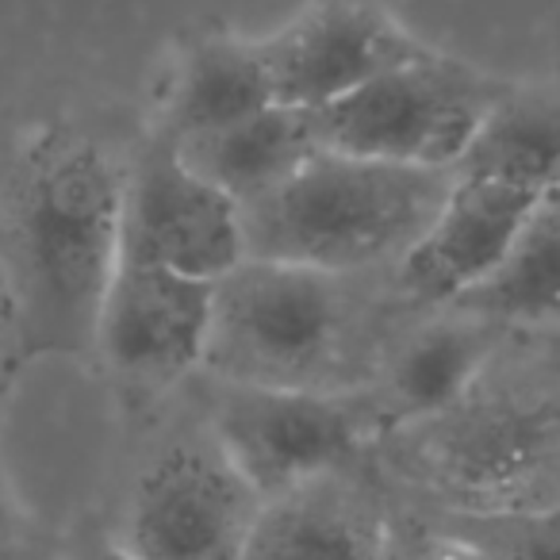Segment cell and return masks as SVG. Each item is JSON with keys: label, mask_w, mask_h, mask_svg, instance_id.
Segmentation results:
<instances>
[{"label": "cell", "mask_w": 560, "mask_h": 560, "mask_svg": "<svg viewBox=\"0 0 560 560\" xmlns=\"http://www.w3.org/2000/svg\"><path fill=\"white\" fill-rule=\"evenodd\" d=\"M127 154L73 119H43L0 150V300L20 369L93 358L119 265Z\"/></svg>", "instance_id": "cell-1"}, {"label": "cell", "mask_w": 560, "mask_h": 560, "mask_svg": "<svg viewBox=\"0 0 560 560\" xmlns=\"http://www.w3.org/2000/svg\"><path fill=\"white\" fill-rule=\"evenodd\" d=\"M361 277L246 257L215 284L203 369L257 388H365L376 335Z\"/></svg>", "instance_id": "cell-2"}, {"label": "cell", "mask_w": 560, "mask_h": 560, "mask_svg": "<svg viewBox=\"0 0 560 560\" xmlns=\"http://www.w3.org/2000/svg\"><path fill=\"white\" fill-rule=\"evenodd\" d=\"M450 170L369 162L319 150L284 185L242 208L246 257L323 272L399 261L442 211Z\"/></svg>", "instance_id": "cell-3"}, {"label": "cell", "mask_w": 560, "mask_h": 560, "mask_svg": "<svg viewBox=\"0 0 560 560\" xmlns=\"http://www.w3.org/2000/svg\"><path fill=\"white\" fill-rule=\"evenodd\" d=\"M503 93L476 66L427 50L307 116L319 150L453 173Z\"/></svg>", "instance_id": "cell-4"}, {"label": "cell", "mask_w": 560, "mask_h": 560, "mask_svg": "<svg viewBox=\"0 0 560 560\" xmlns=\"http://www.w3.org/2000/svg\"><path fill=\"white\" fill-rule=\"evenodd\" d=\"M203 427L257 499L327 472H346L384 434L365 388L304 392L211 381Z\"/></svg>", "instance_id": "cell-5"}, {"label": "cell", "mask_w": 560, "mask_h": 560, "mask_svg": "<svg viewBox=\"0 0 560 560\" xmlns=\"http://www.w3.org/2000/svg\"><path fill=\"white\" fill-rule=\"evenodd\" d=\"M257 503L200 419L142 453L112 537L135 560H242Z\"/></svg>", "instance_id": "cell-6"}, {"label": "cell", "mask_w": 560, "mask_h": 560, "mask_svg": "<svg viewBox=\"0 0 560 560\" xmlns=\"http://www.w3.org/2000/svg\"><path fill=\"white\" fill-rule=\"evenodd\" d=\"M119 257L219 280L246 261L242 208L180 162L165 135L127 154Z\"/></svg>", "instance_id": "cell-7"}, {"label": "cell", "mask_w": 560, "mask_h": 560, "mask_svg": "<svg viewBox=\"0 0 560 560\" xmlns=\"http://www.w3.org/2000/svg\"><path fill=\"white\" fill-rule=\"evenodd\" d=\"M257 55L280 108L319 112L427 47L376 0H307L257 39Z\"/></svg>", "instance_id": "cell-8"}, {"label": "cell", "mask_w": 560, "mask_h": 560, "mask_svg": "<svg viewBox=\"0 0 560 560\" xmlns=\"http://www.w3.org/2000/svg\"><path fill=\"white\" fill-rule=\"evenodd\" d=\"M215 284L119 257L96 319L93 358L135 392L173 388L203 369Z\"/></svg>", "instance_id": "cell-9"}, {"label": "cell", "mask_w": 560, "mask_h": 560, "mask_svg": "<svg viewBox=\"0 0 560 560\" xmlns=\"http://www.w3.org/2000/svg\"><path fill=\"white\" fill-rule=\"evenodd\" d=\"M541 192L488 177H457L445 203L396 261L399 292L415 304H460L503 265Z\"/></svg>", "instance_id": "cell-10"}, {"label": "cell", "mask_w": 560, "mask_h": 560, "mask_svg": "<svg viewBox=\"0 0 560 560\" xmlns=\"http://www.w3.org/2000/svg\"><path fill=\"white\" fill-rule=\"evenodd\" d=\"M242 560H392V522L350 468L327 472L257 503Z\"/></svg>", "instance_id": "cell-11"}, {"label": "cell", "mask_w": 560, "mask_h": 560, "mask_svg": "<svg viewBox=\"0 0 560 560\" xmlns=\"http://www.w3.org/2000/svg\"><path fill=\"white\" fill-rule=\"evenodd\" d=\"M491 353V323L460 312L438 319L399 342L376 369V388H365L381 411L384 430L422 427L460 407Z\"/></svg>", "instance_id": "cell-12"}, {"label": "cell", "mask_w": 560, "mask_h": 560, "mask_svg": "<svg viewBox=\"0 0 560 560\" xmlns=\"http://www.w3.org/2000/svg\"><path fill=\"white\" fill-rule=\"evenodd\" d=\"M173 147L188 170L231 196L238 208L261 200L265 192L284 185L307 158L319 154L312 116L280 108V104H269L257 116L219 127V131L180 139Z\"/></svg>", "instance_id": "cell-13"}, {"label": "cell", "mask_w": 560, "mask_h": 560, "mask_svg": "<svg viewBox=\"0 0 560 560\" xmlns=\"http://www.w3.org/2000/svg\"><path fill=\"white\" fill-rule=\"evenodd\" d=\"M269 104L277 101L257 55V39L208 35V39H196L177 62L158 135H165L170 142L196 139L257 116Z\"/></svg>", "instance_id": "cell-14"}, {"label": "cell", "mask_w": 560, "mask_h": 560, "mask_svg": "<svg viewBox=\"0 0 560 560\" xmlns=\"http://www.w3.org/2000/svg\"><path fill=\"white\" fill-rule=\"evenodd\" d=\"M453 173L503 180L541 196L560 188V96L506 89Z\"/></svg>", "instance_id": "cell-15"}, {"label": "cell", "mask_w": 560, "mask_h": 560, "mask_svg": "<svg viewBox=\"0 0 560 560\" xmlns=\"http://www.w3.org/2000/svg\"><path fill=\"white\" fill-rule=\"evenodd\" d=\"M457 307L491 327L560 323V188L541 196L503 265Z\"/></svg>", "instance_id": "cell-16"}, {"label": "cell", "mask_w": 560, "mask_h": 560, "mask_svg": "<svg viewBox=\"0 0 560 560\" xmlns=\"http://www.w3.org/2000/svg\"><path fill=\"white\" fill-rule=\"evenodd\" d=\"M434 534L480 560H560V495L511 511H450Z\"/></svg>", "instance_id": "cell-17"}, {"label": "cell", "mask_w": 560, "mask_h": 560, "mask_svg": "<svg viewBox=\"0 0 560 560\" xmlns=\"http://www.w3.org/2000/svg\"><path fill=\"white\" fill-rule=\"evenodd\" d=\"M0 560H43L39 529L0 457Z\"/></svg>", "instance_id": "cell-18"}, {"label": "cell", "mask_w": 560, "mask_h": 560, "mask_svg": "<svg viewBox=\"0 0 560 560\" xmlns=\"http://www.w3.org/2000/svg\"><path fill=\"white\" fill-rule=\"evenodd\" d=\"M55 560H135L124 545L112 537V529H89V534H78Z\"/></svg>", "instance_id": "cell-19"}, {"label": "cell", "mask_w": 560, "mask_h": 560, "mask_svg": "<svg viewBox=\"0 0 560 560\" xmlns=\"http://www.w3.org/2000/svg\"><path fill=\"white\" fill-rule=\"evenodd\" d=\"M24 373L16 361V342H12L9 312H4V300H0V407L9 399V388L16 384V376Z\"/></svg>", "instance_id": "cell-20"}, {"label": "cell", "mask_w": 560, "mask_h": 560, "mask_svg": "<svg viewBox=\"0 0 560 560\" xmlns=\"http://www.w3.org/2000/svg\"><path fill=\"white\" fill-rule=\"evenodd\" d=\"M476 560H480V557H476Z\"/></svg>", "instance_id": "cell-21"}]
</instances>
